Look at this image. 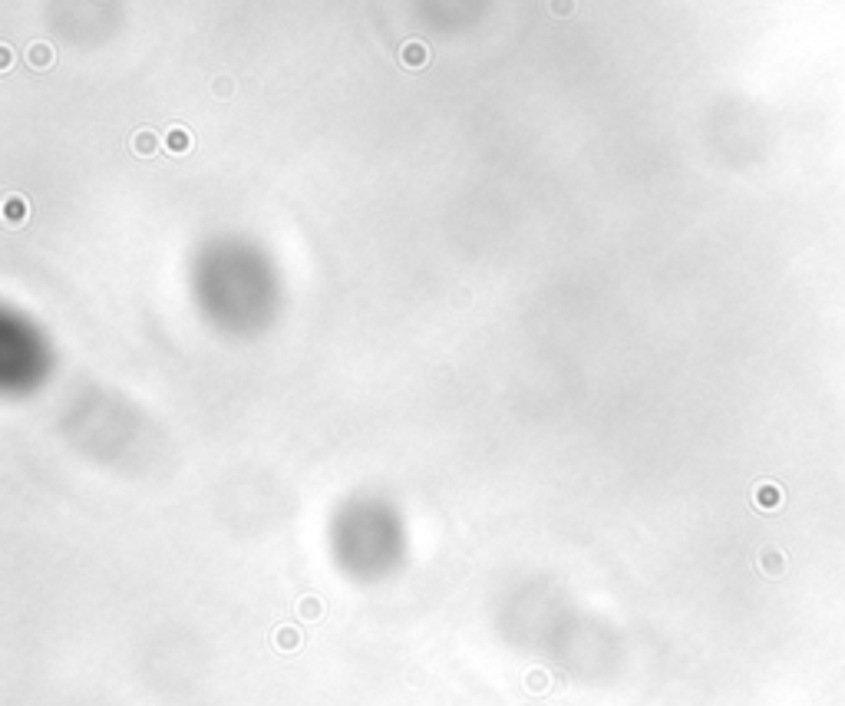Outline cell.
I'll return each mask as SVG.
<instances>
[{
  "instance_id": "obj_1",
  "label": "cell",
  "mask_w": 845,
  "mask_h": 706,
  "mask_svg": "<svg viewBox=\"0 0 845 706\" xmlns=\"http://www.w3.org/2000/svg\"><path fill=\"white\" fill-rule=\"evenodd\" d=\"M162 145L169 155H189L191 152V132L185 126H179V122H172V126L162 129Z\"/></svg>"
},
{
  "instance_id": "obj_2",
  "label": "cell",
  "mask_w": 845,
  "mask_h": 706,
  "mask_svg": "<svg viewBox=\"0 0 845 706\" xmlns=\"http://www.w3.org/2000/svg\"><path fill=\"white\" fill-rule=\"evenodd\" d=\"M23 60H27L30 70H50V66H56V50L53 43H46V40H37V43L27 46V53H23Z\"/></svg>"
},
{
  "instance_id": "obj_3",
  "label": "cell",
  "mask_w": 845,
  "mask_h": 706,
  "mask_svg": "<svg viewBox=\"0 0 845 706\" xmlns=\"http://www.w3.org/2000/svg\"><path fill=\"white\" fill-rule=\"evenodd\" d=\"M129 149H132V155H139V159H152V155L159 152V132L149 126L136 129L132 139H129Z\"/></svg>"
},
{
  "instance_id": "obj_4",
  "label": "cell",
  "mask_w": 845,
  "mask_h": 706,
  "mask_svg": "<svg viewBox=\"0 0 845 706\" xmlns=\"http://www.w3.org/2000/svg\"><path fill=\"white\" fill-rule=\"evenodd\" d=\"M400 63L406 66V70H423V66L429 63V46L423 43V40H406V43L400 46Z\"/></svg>"
},
{
  "instance_id": "obj_5",
  "label": "cell",
  "mask_w": 845,
  "mask_h": 706,
  "mask_svg": "<svg viewBox=\"0 0 845 706\" xmlns=\"http://www.w3.org/2000/svg\"><path fill=\"white\" fill-rule=\"evenodd\" d=\"M27 218H30V201L23 195H7L4 199V221L10 228H20Z\"/></svg>"
},
{
  "instance_id": "obj_6",
  "label": "cell",
  "mask_w": 845,
  "mask_h": 706,
  "mask_svg": "<svg viewBox=\"0 0 845 706\" xmlns=\"http://www.w3.org/2000/svg\"><path fill=\"white\" fill-rule=\"evenodd\" d=\"M211 93H215L219 100H231V93H235V80L221 73V76H215V80H211Z\"/></svg>"
},
{
  "instance_id": "obj_7",
  "label": "cell",
  "mask_w": 845,
  "mask_h": 706,
  "mask_svg": "<svg viewBox=\"0 0 845 706\" xmlns=\"http://www.w3.org/2000/svg\"><path fill=\"white\" fill-rule=\"evenodd\" d=\"M548 10H552V17H572L574 14V0H548Z\"/></svg>"
},
{
  "instance_id": "obj_8",
  "label": "cell",
  "mask_w": 845,
  "mask_h": 706,
  "mask_svg": "<svg viewBox=\"0 0 845 706\" xmlns=\"http://www.w3.org/2000/svg\"><path fill=\"white\" fill-rule=\"evenodd\" d=\"M10 66H14V46L4 43L0 46V73H7Z\"/></svg>"
}]
</instances>
